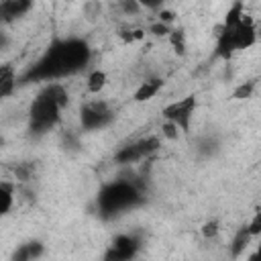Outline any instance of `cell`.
<instances>
[{
    "label": "cell",
    "instance_id": "6da1fadb",
    "mask_svg": "<svg viewBox=\"0 0 261 261\" xmlns=\"http://www.w3.org/2000/svg\"><path fill=\"white\" fill-rule=\"evenodd\" d=\"M92 61V47L82 37L53 39L43 55L18 77V84L33 82H57L71 77L88 67Z\"/></svg>",
    "mask_w": 261,
    "mask_h": 261
},
{
    "label": "cell",
    "instance_id": "7a4b0ae2",
    "mask_svg": "<svg viewBox=\"0 0 261 261\" xmlns=\"http://www.w3.org/2000/svg\"><path fill=\"white\" fill-rule=\"evenodd\" d=\"M147 181L141 175L126 173L118 179H112L104 184L96 196V208L98 214L106 220L120 216L141 204H145L147 196Z\"/></svg>",
    "mask_w": 261,
    "mask_h": 261
},
{
    "label": "cell",
    "instance_id": "3957f363",
    "mask_svg": "<svg viewBox=\"0 0 261 261\" xmlns=\"http://www.w3.org/2000/svg\"><path fill=\"white\" fill-rule=\"evenodd\" d=\"M257 41V29L253 18L245 12L243 0H237L226 16L222 27L218 29V37H216V51L214 55L220 59H230L237 51L249 49L253 47Z\"/></svg>",
    "mask_w": 261,
    "mask_h": 261
},
{
    "label": "cell",
    "instance_id": "277c9868",
    "mask_svg": "<svg viewBox=\"0 0 261 261\" xmlns=\"http://www.w3.org/2000/svg\"><path fill=\"white\" fill-rule=\"evenodd\" d=\"M69 104V92L59 82H49L39 90L29 108V133L39 139L61 120V110Z\"/></svg>",
    "mask_w": 261,
    "mask_h": 261
},
{
    "label": "cell",
    "instance_id": "5b68a950",
    "mask_svg": "<svg viewBox=\"0 0 261 261\" xmlns=\"http://www.w3.org/2000/svg\"><path fill=\"white\" fill-rule=\"evenodd\" d=\"M114 120V110L104 100L86 102L80 108V124L84 130H100Z\"/></svg>",
    "mask_w": 261,
    "mask_h": 261
},
{
    "label": "cell",
    "instance_id": "8992f818",
    "mask_svg": "<svg viewBox=\"0 0 261 261\" xmlns=\"http://www.w3.org/2000/svg\"><path fill=\"white\" fill-rule=\"evenodd\" d=\"M159 147H161V141L157 137H145V139H139V141H133L120 147L114 153V161L118 165H133L143 159H149L155 151H159Z\"/></svg>",
    "mask_w": 261,
    "mask_h": 261
},
{
    "label": "cell",
    "instance_id": "52a82bcc",
    "mask_svg": "<svg viewBox=\"0 0 261 261\" xmlns=\"http://www.w3.org/2000/svg\"><path fill=\"white\" fill-rule=\"evenodd\" d=\"M196 96H186V98H179L171 104H167L163 108V118L173 122L181 133H190V124H192V116H194V110H196Z\"/></svg>",
    "mask_w": 261,
    "mask_h": 261
},
{
    "label": "cell",
    "instance_id": "ba28073f",
    "mask_svg": "<svg viewBox=\"0 0 261 261\" xmlns=\"http://www.w3.org/2000/svg\"><path fill=\"white\" fill-rule=\"evenodd\" d=\"M139 251H141V237L135 232H122L112 239V243L108 245L104 253V259L106 261H128L137 257Z\"/></svg>",
    "mask_w": 261,
    "mask_h": 261
},
{
    "label": "cell",
    "instance_id": "9c48e42d",
    "mask_svg": "<svg viewBox=\"0 0 261 261\" xmlns=\"http://www.w3.org/2000/svg\"><path fill=\"white\" fill-rule=\"evenodd\" d=\"M35 0H0V27L10 24L33 8Z\"/></svg>",
    "mask_w": 261,
    "mask_h": 261
},
{
    "label": "cell",
    "instance_id": "30bf717a",
    "mask_svg": "<svg viewBox=\"0 0 261 261\" xmlns=\"http://www.w3.org/2000/svg\"><path fill=\"white\" fill-rule=\"evenodd\" d=\"M18 86V75L12 63H0V100L10 96Z\"/></svg>",
    "mask_w": 261,
    "mask_h": 261
},
{
    "label": "cell",
    "instance_id": "8fae6325",
    "mask_svg": "<svg viewBox=\"0 0 261 261\" xmlns=\"http://www.w3.org/2000/svg\"><path fill=\"white\" fill-rule=\"evenodd\" d=\"M163 84H165V82H163L161 77H149V80L141 82V86H139L137 92H135V100H137V102L151 100L153 96L159 94V90L163 88Z\"/></svg>",
    "mask_w": 261,
    "mask_h": 261
},
{
    "label": "cell",
    "instance_id": "7c38bea8",
    "mask_svg": "<svg viewBox=\"0 0 261 261\" xmlns=\"http://www.w3.org/2000/svg\"><path fill=\"white\" fill-rule=\"evenodd\" d=\"M45 253V247L41 241H29L24 245H20L14 253H12V259L16 261H31V259H37Z\"/></svg>",
    "mask_w": 261,
    "mask_h": 261
},
{
    "label": "cell",
    "instance_id": "4fadbf2b",
    "mask_svg": "<svg viewBox=\"0 0 261 261\" xmlns=\"http://www.w3.org/2000/svg\"><path fill=\"white\" fill-rule=\"evenodd\" d=\"M251 239H253V234H251L249 226L243 224V226L234 232V237H232V243H230V255H232V257H241V255L245 253V249L249 247Z\"/></svg>",
    "mask_w": 261,
    "mask_h": 261
},
{
    "label": "cell",
    "instance_id": "5bb4252c",
    "mask_svg": "<svg viewBox=\"0 0 261 261\" xmlns=\"http://www.w3.org/2000/svg\"><path fill=\"white\" fill-rule=\"evenodd\" d=\"M14 204V186L10 181H0V218L10 212Z\"/></svg>",
    "mask_w": 261,
    "mask_h": 261
},
{
    "label": "cell",
    "instance_id": "9a60e30c",
    "mask_svg": "<svg viewBox=\"0 0 261 261\" xmlns=\"http://www.w3.org/2000/svg\"><path fill=\"white\" fill-rule=\"evenodd\" d=\"M218 149H220V141L216 137H212V135L202 137L196 143V151H198L200 157H214L218 153Z\"/></svg>",
    "mask_w": 261,
    "mask_h": 261
},
{
    "label": "cell",
    "instance_id": "2e32d148",
    "mask_svg": "<svg viewBox=\"0 0 261 261\" xmlns=\"http://www.w3.org/2000/svg\"><path fill=\"white\" fill-rule=\"evenodd\" d=\"M104 86H106V73L100 71V69H94V71L90 73V77H88V90H90L92 94H96V92H100Z\"/></svg>",
    "mask_w": 261,
    "mask_h": 261
},
{
    "label": "cell",
    "instance_id": "e0dca14e",
    "mask_svg": "<svg viewBox=\"0 0 261 261\" xmlns=\"http://www.w3.org/2000/svg\"><path fill=\"white\" fill-rule=\"evenodd\" d=\"M33 173H35V163H31V161L18 163V165L14 167V175H16V179H20V181L33 179Z\"/></svg>",
    "mask_w": 261,
    "mask_h": 261
},
{
    "label": "cell",
    "instance_id": "ac0fdd59",
    "mask_svg": "<svg viewBox=\"0 0 261 261\" xmlns=\"http://www.w3.org/2000/svg\"><path fill=\"white\" fill-rule=\"evenodd\" d=\"M100 12H102V4H100L98 0H88V2L84 4V16H86L88 20H96V18L100 16Z\"/></svg>",
    "mask_w": 261,
    "mask_h": 261
},
{
    "label": "cell",
    "instance_id": "d6986e66",
    "mask_svg": "<svg viewBox=\"0 0 261 261\" xmlns=\"http://www.w3.org/2000/svg\"><path fill=\"white\" fill-rule=\"evenodd\" d=\"M253 90H255V82H253V80H251V82H245V84H241V86L234 90V98H239V100L249 98Z\"/></svg>",
    "mask_w": 261,
    "mask_h": 261
},
{
    "label": "cell",
    "instance_id": "ffe728a7",
    "mask_svg": "<svg viewBox=\"0 0 261 261\" xmlns=\"http://www.w3.org/2000/svg\"><path fill=\"white\" fill-rule=\"evenodd\" d=\"M120 8L124 14H139L143 10V6L139 4V0H122L120 2Z\"/></svg>",
    "mask_w": 261,
    "mask_h": 261
},
{
    "label": "cell",
    "instance_id": "44dd1931",
    "mask_svg": "<svg viewBox=\"0 0 261 261\" xmlns=\"http://www.w3.org/2000/svg\"><path fill=\"white\" fill-rule=\"evenodd\" d=\"M151 33L153 35H157V37H165V35H169L171 31H169V27L165 24V22H155V24H151Z\"/></svg>",
    "mask_w": 261,
    "mask_h": 261
},
{
    "label": "cell",
    "instance_id": "7402d4cb",
    "mask_svg": "<svg viewBox=\"0 0 261 261\" xmlns=\"http://www.w3.org/2000/svg\"><path fill=\"white\" fill-rule=\"evenodd\" d=\"M202 234H204V237H208V239H210V237H216V234H218V222H216V220L206 222V224H204V228H202Z\"/></svg>",
    "mask_w": 261,
    "mask_h": 261
},
{
    "label": "cell",
    "instance_id": "603a6c76",
    "mask_svg": "<svg viewBox=\"0 0 261 261\" xmlns=\"http://www.w3.org/2000/svg\"><path fill=\"white\" fill-rule=\"evenodd\" d=\"M247 226H249L251 234H253V237H257V234H259V230H261V212H257V214L253 216V220H251Z\"/></svg>",
    "mask_w": 261,
    "mask_h": 261
},
{
    "label": "cell",
    "instance_id": "cb8c5ba5",
    "mask_svg": "<svg viewBox=\"0 0 261 261\" xmlns=\"http://www.w3.org/2000/svg\"><path fill=\"white\" fill-rule=\"evenodd\" d=\"M63 147H65V149H77V147H80L77 137L71 135V133H65V137H63Z\"/></svg>",
    "mask_w": 261,
    "mask_h": 261
},
{
    "label": "cell",
    "instance_id": "d4e9b609",
    "mask_svg": "<svg viewBox=\"0 0 261 261\" xmlns=\"http://www.w3.org/2000/svg\"><path fill=\"white\" fill-rule=\"evenodd\" d=\"M139 4L143 8H149V10H159L165 4V0H139Z\"/></svg>",
    "mask_w": 261,
    "mask_h": 261
},
{
    "label": "cell",
    "instance_id": "484cf974",
    "mask_svg": "<svg viewBox=\"0 0 261 261\" xmlns=\"http://www.w3.org/2000/svg\"><path fill=\"white\" fill-rule=\"evenodd\" d=\"M163 133H165V137H169V139H173V137H177V133H179V128L173 124V122H169L167 120V124L163 126Z\"/></svg>",
    "mask_w": 261,
    "mask_h": 261
},
{
    "label": "cell",
    "instance_id": "4316f807",
    "mask_svg": "<svg viewBox=\"0 0 261 261\" xmlns=\"http://www.w3.org/2000/svg\"><path fill=\"white\" fill-rule=\"evenodd\" d=\"M6 45H8V37H6V33H4L2 27H0V51H2Z\"/></svg>",
    "mask_w": 261,
    "mask_h": 261
},
{
    "label": "cell",
    "instance_id": "83f0119b",
    "mask_svg": "<svg viewBox=\"0 0 261 261\" xmlns=\"http://www.w3.org/2000/svg\"><path fill=\"white\" fill-rule=\"evenodd\" d=\"M159 20L167 24L169 20H173V14H171V12H161V14H159Z\"/></svg>",
    "mask_w": 261,
    "mask_h": 261
}]
</instances>
